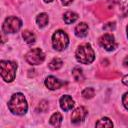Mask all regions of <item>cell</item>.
I'll use <instances>...</instances> for the list:
<instances>
[{
    "mask_svg": "<svg viewBox=\"0 0 128 128\" xmlns=\"http://www.w3.org/2000/svg\"><path fill=\"white\" fill-rule=\"evenodd\" d=\"M9 110L16 115H24L27 112L28 105L27 101L22 93H15L12 95L11 99L8 102Z\"/></svg>",
    "mask_w": 128,
    "mask_h": 128,
    "instance_id": "obj_1",
    "label": "cell"
},
{
    "mask_svg": "<svg viewBox=\"0 0 128 128\" xmlns=\"http://www.w3.org/2000/svg\"><path fill=\"white\" fill-rule=\"evenodd\" d=\"M75 57L77 61L82 64H90L95 59V53L89 43H82L78 46Z\"/></svg>",
    "mask_w": 128,
    "mask_h": 128,
    "instance_id": "obj_2",
    "label": "cell"
},
{
    "mask_svg": "<svg viewBox=\"0 0 128 128\" xmlns=\"http://www.w3.org/2000/svg\"><path fill=\"white\" fill-rule=\"evenodd\" d=\"M17 70V64L12 61L2 60L0 62L1 77L5 82H12L15 78Z\"/></svg>",
    "mask_w": 128,
    "mask_h": 128,
    "instance_id": "obj_3",
    "label": "cell"
},
{
    "mask_svg": "<svg viewBox=\"0 0 128 128\" xmlns=\"http://www.w3.org/2000/svg\"><path fill=\"white\" fill-rule=\"evenodd\" d=\"M68 44H69V38H68V35L66 34V32H64L63 30H57L53 34L52 45H53L54 49H56L58 51H62L67 48Z\"/></svg>",
    "mask_w": 128,
    "mask_h": 128,
    "instance_id": "obj_4",
    "label": "cell"
},
{
    "mask_svg": "<svg viewBox=\"0 0 128 128\" xmlns=\"http://www.w3.org/2000/svg\"><path fill=\"white\" fill-rule=\"evenodd\" d=\"M22 26V21L15 16L7 17L3 23L2 29L5 33H15L17 32Z\"/></svg>",
    "mask_w": 128,
    "mask_h": 128,
    "instance_id": "obj_5",
    "label": "cell"
},
{
    "mask_svg": "<svg viewBox=\"0 0 128 128\" xmlns=\"http://www.w3.org/2000/svg\"><path fill=\"white\" fill-rule=\"evenodd\" d=\"M45 59V54L40 48H34L25 55V60L30 65H39Z\"/></svg>",
    "mask_w": 128,
    "mask_h": 128,
    "instance_id": "obj_6",
    "label": "cell"
},
{
    "mask_svg": "<svg viewBox=\"0 0 128 128\" xmlns=\"http://www.w3.org/2000/svg\"><path fill=\"white\" fill-rule=\"evenodd\" d=\"M99 44L107 51H113L116 48V42L112 34L106 33L99 38Z\"/></svg>",
    "mask_w": 128,
    "mask_h": 128,
    "instance_id": "obj_7",
    "label": "cell"
},
{
    "mask_svg": "<svg viewBox=\"0 0 128 128\" xmlns=\"http://www.w3.org/2000/svg\"><path fill=\"white\" fill-rule=\"evenodd\" d=\"M87 116V110L85 107L83 106H80V107H77L73 112H72V115H71V122L74 123V124H78L80 122H82Z\"/></svg>",
    "mask_w": 128,
    "mask_h": 128,
    "instance_id": "obj_8",
    "label": "cell"
},
{
    "mask_svg": "<svg viewBox=\"0 0 128 128\" xmlns=\"http://www.w3.org/2000/svg\"><path fill=\"white\" fill-rule=\"evenodd\" d=\"M66 83L63 82V81H60L59 79H57L56 77L54 76H48L46 79H45V85L48 89L50 90H56V89H59L61 86L65 85Z\"/></svg>",
    "mask_w": 128,
    "mask_h": 128,
    "instance_id": "obj_9",
    "label": "cell"
},
{
    "mask_svg": "<svg viewBox=\"0 0 128 128\" xmlns=\"http://www.w3.org/2000/svg\"><path fill=\"white\" fill-rule=\"evenodd\" d=\"M75 105V102L74 100L72 99L71 96L69 95H63L61 98H60V107L62 110L64 111H69L71 110Z\"/></svg>",
    "mask_w": 128,
    "mask_h": 128,
    "instance_id": "obj_10",
    "label": "cell"
},
{
    "mask_svg": "<svg viewBox=\"0 0 128 128\" xmlns=\"http://www.w3.org/2000/svg\"><path fill=\"white\" fill-rule=\"evenodd\" d=\"M88 34V25L85 22H81L79 23L76 27H75V35L77 37H85Z\"/></svg>",
    "mask_w": 128,
    "mask_h": 128,
    "instance_id": "obj_11",
    "label": "cell"
},
{
    "mask_svg": "<svg viewBox=\"0 0 128 128\" xmlns=\"http://www.w3.org/2000/svg\"><path fill=\"white\" fill-rule=\"evenodd\" d=\"M78 19V14L73 11H67L63 15V20L66 24H72Z\"/></svg>",
    "mask_w": 128,
    "mask_h": 128,
    "instance_id": "obj_12",
    "label": "cell"
},
{
    "mask_svg": "<svg viewBox=\"0 0 128 128\" xmlns=\"http://www.w3.org/2000/svg\"><path fill=\"white\" fill-rule=\"evenodd\" d=\"M22 37L24 39V41L28 44H33L36 40V37H35V34L29 30H24L22 32Z\"/></svg>",
    "mask_w": 128,
    "mask_h": 128,
    "instance_id": "obj_13",
    "label": "cell"
},
{
    "mask_svg": "<svg viewBox=\"0 0 128 128\" xmlns=\"http://www.w3.org/2000/svg\"><path fill=\"white\" fill-rule=\"evenodd\" d=\"M48 21H49V18L46 13H40L36 18V22L40 28L45 27L48 24Z\"/></svg>",
    "mask_w": 128,
    "mask_h": 128,
    "instance_id": "obj_14",
    "label": "cell"
},
{
    "mask_svg": "<svg viewBox=\"0 0 128 128\" xmlns=\"http://www.w3.org/2000/svg\"><path fill=\"white\" fill-rule=\"evenodd\" d=\"M61 122H62V115H61L59 112L54 113V114L50 117V124L53 125V126L58 127V126H60Z\"/></svg>",
    "mask_w": 128,
    "mask_h": 128,
    "instance_id": "obj_15",
    "label": "cell"
},
{
    "mask_svg": "<svg viewBox=\"0 0 128 128\" xmlns=\"http://www.w3.org/2000/svg\"><path fill=\"white\" fill-rule=\"evenodd\" d=\"M63 62L60 58H53L49 63V68L51 70H58L62 67Z\"/></svg>",
    "mask_w": 128,
    "mask_h": 128,
    "instance_id": "obj_16",
    "label": "cell"
},
{
    "mask_svg": "<svg viewBox=\"0 0 128 128\" xmlns=\"http://www.w3.org/2000/svg\"><path fill=\"white\" fill-rule=\"evenodd\" d=\"M72 75L74 77V79L76 81H83L84 80V75H83V72H82V69H80L79 67H75L73 70H72Z\"/></svg>",
    "mask_w": 128,
    "mask_h": 128,
    "instance_id": "obj_17",
    "label": "cell"
},
{
    "mask_svg": "<svg viewBox=\"0 0 128 128\" xmlns=\"http://www.w3.org/2000/svg\"><path fill=\"white\" fill-rule=\"evenodd\" d=\"M96 127H113V123L112 121L107 118V117H104L102 119H100L96 124H95Z\"/></svg>",
    "mask_w": 128,
    "mask_h": 128,
    "instance_id": "obj_18",
    "label": "cell"
},
{
    "mask_svg": "<svg viewBox=\"0 0 128 128\" xmlns=\"http://www.w3.org/2000/svg\"><path fill=\"white\" fill-rule=\"evenodd\" d=\"M117 2L124 15L128 16V0H117Z\"/></svg>",
    "mask_w": 128,
    "mask_h": 128,
    "instance_id": "obj_19",
    "label": "cell"
},
{
    "mask_svg": "<svg viewBox=\"0 0 128 128\" xmlns=\"http://www.w3.org/2000/svg\"><path fill=\"white\" fill-rule=\"evenodd\" d=\"M95 94V91L93 88L91 87H88V88H85L83 91H82V96L86 99H91Z\"/></svg>",
    "mask_w": 128,
    "mask_h": 128,
    "instance_id": "obj_20",
    "label": "cell"
},
{
    "mask_svg": "<svg viewBox=\"0 0 128 128\" xmlns=\"http://www.w3.org/2000/svg\"><path fill=\"white\" fill-rule=\"evenodd\" d=\"M48 109V102L43 100L39 103V106H38V110L41 111V112H45L46 110Z\"/></svg>",
    "mask_w": 128,
    "mask_h": 128,
    "instance_id": "obj_21",
    "label": "cell"
},
{
    "mask_svg": "<svg viewBox=\"0 0 128 128\" xmlns=\"http://www.w3.org/2000/svg\"><path fill=\"white\" fill-rule=\"evenodd\" d=\"M122 103L124 105V107L128 110V92H126L124 95H123V98H122Z\"/></svg>",
    "mask_w": 128,
    "mask_h": 128,
    "instance_id": "obj_22",
    "label": "cell"
},
{
    "mask_svg": "<svg viewBox=\"0 0 128 128\" xmlns=\"http://www.w3.org/2000/svg\"><path fill=\"white\" fill-rule=\"evenodd\" d=\"M73 1H74V0H61V2H62L63 5H69V4H71Z\"/></svg>",
    "mask_w": 128,
    "mask_h": 128,
    "instance_id": "obj_23",
    "label": "cell"
},
{
    "mask_svg": "<svg viewBox=\"0 0 128 128\" xmlns=\"http://www.w3.org/2000/svg\"><path fill=\"white\" fill-rule=\"evenodd\" d=\"M122 82H123L125 85H127V86H128V75H126V76H124V77H123Z\"/></svg>",
    "mask_w": 128,
    "mask_h": 128,
    "instance_id": "obj_24",
    "label": "cell"
},
{
    "mask_svg": "<svg viewBox=\"0 0 128 128\" xmlns=\"http://www.w3.org/2000/svg\"><path fill=\"white\" fill-rule=\"evenodd\" d=\"M123 64H124V66H125V67H127V68H128V56L124 58V61H123Z\"/></svg>",
    "mask_w": 128,
    "mask_h": 128,
    "instance_id": "obj_25",
    "label": "cell"
},
{
    "mask_svg": "<svg viewBox=\"0 0 128 128\" xmlns=\"http://www.w3.org/2000/svg\"><path fill=\"white\" fill-rule=\"evenodd\" d=\"M53 0H44V2H46V3H50V2H52Z\"/></svg>",
    "mask_w": 128,
    "mask_h": 128,
    "instance_id": "obj_26",
    "label": "cell"
},
{
    "mask_svg": "<svg viewBox=\"0 0 128 128\" xmlns=\"http://www.w3.org/2000/svg\"><path fill=\"white\" fill-rule=\"evenodd\" d=\"M126 31H127V37H128V25H127V28H126Z\"/></svg>",
    "mask_w": 128,
    "mask_h": 128,
    "instance_id": "obj_27",
    "label": "cell"
}]
</instances>
